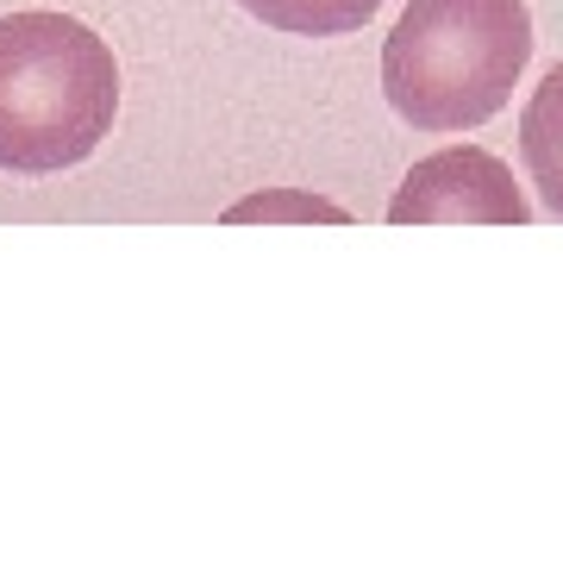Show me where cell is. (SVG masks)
Segmentation results:
<instances>
[{
    "label": "cell",
    "mask_w": 563,
    "mask_h": 563,
    "mask_svg": "<svg viewBox=\"0 0 563 563\" xmlns=\"http://www.w3.org/2000/svg\"><path fill=\"white\" fill-rule=\"evenodd\" d=\"M120 63L95 25L25 7L0 20V169L57 176L113 139Z\"/></svg>",
    "instance_id": "cell-1"
},
{
    "label": "cell",
    "mask_w": 563,
    "mask_h": 563,
    "mask_svg": "<svg viewBox=\"0 0 563 563\" xmlns=\"http://www.w3.org/2000/svg\"><path fill=\"white\" fill-rule=\"evenodd\" d=\"M532 63L526 0H407L383 44V95L413 132H476Z\"/></svg>",
    "instance_id": "cell-2"
},
{
    "label": "cell",
    "mask_w": 563,
    "mask_h": 563,
    "mask_svg": "<svg viewBox=\"0 0 563 563\" xmlns=\"http://www.w3.org/2000/svg\"><path fill=\"white\" fill-rule=\"evenodd\" d=\"M395 225H526L532 201L520 195V181L501 157H488L483 144H444L432 157H420L401 176L395 201H388Z\"/></svg>",
    "instance_id": "cell-3"
},
{
    "label": "cell",
    "mask_w": 563,
    "mask_h": 563,
    "mask_svg": "<svg viewBox=\"0 0 563 563\" xmlns=\"http://www.w3.org/2000/svg\"><path fill=\"white\" fill-rule=\"evenodd\" d=\"M520 163L526 181L539 188V207L563 220V57L551 63L520 113Z\"/></svg>",
    "instance_id": "cell-4"
},
{
    "label": "cell",
    "mask_w": 563,
    "mask_h": 563,
    "mask_svg": "<svg viewBox=\"0 0 563 563\" xmlns=\"http://www.w3.org/2000/svg\"><path fill=\"white\" fill-rule=\"evenodd\" d=\"M239 7L288 38H344L383 13V0H239Z\"/></svg>",
    "instance_id": "cell-5"
},
{
    "label": "cell",
    "mask_w": 563,
    "mask_h": 563,
    "mask_svg": "<svg viewBox=\"0 0 563 563\" xmlns=\"http://www.w3.org/2000/svg\"><path fill=\"white\" fill-rule=\"evenodd\" d=\"M263 213H313V220H344L339 207H325V201H239V207H232V220H263Z\"/></svg>",
    "instance_id": "cell-6"
}]
</instances>
